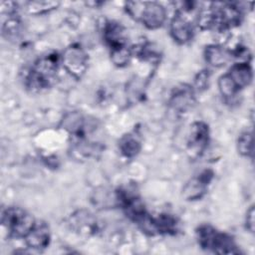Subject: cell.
I'll use <instances>...</instances> for the list:
<instances>
[{"label": "cell", "mask_w": 255, "mask_h": 255, "mask_svg": "<svg viewBox=\"0 0 255 255\" xmlns=\"http://www.w3.org/2000/svg\"><path fill=\"white\" fill-rule=\"evenodd\" d=\"M242 9L234 3H212L209 8L198 12L196 24L202 30L225 32L242 22Z\"/></svg>", "instance_id": "obj_1"}, {"label": "cell", "mask_w": 255, "mask_h": 255, "mask_svg": "<svg viewBox=\"0 0 255 255\" xmlns=\"http://www.w3.org/2000/svg\"><path fill=\"white\" fill-rule=\"evenodd\" d=\"M61 65V55L49 53L38 58L28 70L25 78V87L32 93H39L51 88L57 80Z\"/></svg>", "instance_id": "obj_2"}, {"label": "cell", "mask_w": 255, "mask_h": 255, "mask_svg": "<svg viewBox=\"0 0 255 255\" xmlns=\"http://www.w3.org/2000/svg\"><path fill=\"white\" fill-rule=\"evenodd\" d=\"M125 10L130 18L150 30L160 28L166 20L165 8L153 1H128L125 3Z\"/></svg>", "instance_id": "obj_3"}, {"label": "cell", "mask_w": 255, "mask_h": 255, "mask_svg": "<svg viewBox=\"0 0 255 255\" xmlns=\"http://www.w3.org/2000/svg\"><path fill=\"white\" fill-rule=\"evenodd\" d=\"M196 240L205 251L216 254L240 253L234 239L229 234L221 232L209 224H202L196 229Z\"/></svg>", "instance_id": "obj_4"}, {"label": "cell", "mask_w": 255, "mask_h": 255, "mask_svg": "<svg viewBox=\"0 0 255 255\" xmlns=\"http://www.w3.org/2000/svg\"><path fill=\"white\" fill-rule=\"evenodd\" d=\"M1 223L11 238H25L36 221L25 209L9 206L2 211Z\"/></svg>", "instance_id": "obj_5"}, {"label": "cell", "mask_w": 255, "mask_h": 255, "mask_svg": "<svg viewBox=\"0 0 255 255\" xmlns=\"http://www.w3.org/2000/svg\"><path fill=\"white\" fill-rule=\"evenodd\" d=\"M89 57L79 44L68 46L61 55V65L75 79L80 80L88 69Z\"/></svg>", "instance_id": "obj_6"}, {"label": "cell", "mask_w": 255, "mask_h": 255, "mask_svg": "<svg viewBox=\"0 0 255 255\" xmlns=\"http://www.w3.org/2000/svg\"><path fill=\"white\" fill-rule=\"evenodd\" d=\"M209 142V128L204 122L197 121L190 125L186 137V150L191 158L199 157Z\"/></svg>", "instance_id": "obj_7"}, {"label": "cell", "mask_w": 255, "mask_h": 255, "mask_svg": "<svg viewBox=\"0 0 255 255\" xmlns=\"http://www.w3.org/2000/svg\"><path fill=\"white\" fill-rule=\"evenodd\" d=\"M187 14L189 13L176 10L170 21V35L172 39L180 45L188 43L194 36L195 23L191 21Z\"/></svg>", "instance_id": "obj_8"}, {"label": "cell", "mask_w": 255, "mask_h": 255, "mask_svg": "<svg viewBox=\"0 0 255 255\" xmlns=\"http://www.w3.org/2000/svg\"><path fill=\"white\" fill-rule=\"evenodd\" d=\"M104 150V145L98 141L92 140L89 136L72 138L70 154L76 160L86 161L97 158Z\"/></svg>", "instance_id": "obj_9"}, {"label": "cell", "mask_w": 255, "mask_h": 255, "mask_svg": "<svg viewBox=\"0 0 255 255\" xmlns=\"http://www.w3.org/2000/svg\"><path fill=\"white\" fill-rule=\"evenodd\" d=\"M68 222L70 228L82 236H92L100 230L97 218L90 211L85 209H80L72 213Z\"/></svg>", "instance_id": "obj_10"}, {"label": "cell", "mask_w": 255, "mask_h": 255, "mask_svg": "<svg viewBox=\"0 0 255 255\" xmlns=\"http://www.w3.org/2000/svg\"><path fill=\"white\" fill-rule=\"evenodd\" d=\"M195 104V90L188 84L175 86L168 99V106L176 113H185Z\"/></svg>", "instance_id": "obj_11"}, {"label": "cell", "mask_w": 255, "mask_h": 255, "mask_svg": "<svg viewBox=\"0 0 255 255\" xmlns=\"http://www.w3.org/2000/svg\"><path fill=\"white\" fill-rule=\"evenodd\" d=\"M214 172L211 169L201 171L197 176L189 179L182 189V196L186 200L201 199L207 192V187L212 181Z\"/></svg>", "instance_id": "obj_12"}, {"label": "cell", "mask_w": 255, "mask_h": 255, "mask_svg": "<svg viewBox=\"0 0 255 255\" xmlns=\"http://www.w3.org/2000/svg\"><path fill=\"white\" fill-rule=\"evenodd\" d=\"M103 38L110 51L128 46L126 28L118 22L107 21L103 27Z\"/></svg>", "instance_id": "obj_13"}, {"label": "cell", "mask_w": 255, "mask_h": 255, "mask_svg": "<svg viewBox=\"0 0 255 255\" xmlns=\"http://www.w3.org/2000/svg\"><path fill=\"white\" fill-rule=\"evenodd\" d=\"M26 245L34 250L41 251L46 249L51 242V232L45 222H36L33 228L24 238Z\"/></svg>", "instance_id": "obj_14"}, {"label": "cell", "mask_w": 255, "mask_h": 255, "mask_svg": "<svg viewBox=\"0 0 255 255\" xmlns=\"http://www.w3.org/2000/svg\"><path fill=\"white\" fill-rule=\"evenodd\" d=\"M226 76L237 92H239L251 84L253 78L252 68L247 61L238 62L231 66L229 71L226 73Z\"/></svg>", "instance_id": "obj_15"}, {"label": "cell", "mask_w": 255, "mask_h": 255, "mask_svg": "<svg viewBox=\"0 0 255 255\" xmlns=\"http://www.w3.org/2000/svg\"><path fill=\"white\" fill-rule=\"evenodd\" d=\"M154 235H174L179 230V222L169 213H161L152 217Z\"/></svg>", "instance_id": "obj_16"}, {"label": "cell", "mask_w": 255, "mask_h": 255, "mask_svg": "<svg viewBox=\"0 0 255 255\" xmlns=\"http://www.w3.org/2000/svg\"><path fill=\"white\" fill-rule=\"evenodd\" d=\"M119 148L125 157H135L141 149V142L138 134L136 132H128L123 135L119 140Z\"/></svg>", "instance_id": "obj_17"}, {"label": "cell", "mask_w": 255, "mask_h": 255, "mask_svg": "<svg viewBox=\"0 0 255 255\" xmlns=\"http://www.w3.org/2000/svg\"><path fill=\"white\" fill-rule=\"evenodd\" d=\"M231 58V52L219 45H209L204 49L205 61L213 67H222Z\"/></svg>", "instance_id": "obj_18"}, {"label": "cell", "mask_w": 255, "mask_h": 255, "mask_svg": "<svg viewBox=\"0 0 255 255\" xmlns=\"http://www.w3.org/2000/svg\"><path fill=\"white\" fill-rule=\"evenodd\" d=\"M20 27H21V22L16 14L15 9L9 10L8 11V18L3 21L2 24V34L5 36L7 39L8 38H13L18 35L20 32Z\"/></svg>", "instance_id": "obj_19"}, {"label": "cell", "mask_w": 255, "mask_h": 255, "mask_svg": "<svg viewBox=\"0 0 255 255\" xmlns=\"http://www.w3.org/2000/svg\"><path fill=\"white\" fill-rule=\"evenodd\" d=\"M60 5L57 1H29L26 3V9L30 14L42 15L56 9Z\"/></svg>", "instance_id": "obj_20"}, {"label": "cell", "mask_w": 255, "mask_h": 255, "mask_svg": "<svg viewBox=\"0 0 255 255\" xmlns=\"http://www.w3.org/2000/svg\"><path fill=\"white\" fill-rule=\"evenodd\" d=\"M238 152L246 157H253V135L252 131H243L237 139Z\"/></svg>", "instance_id": "obj_21"}, {"label": "cell", "mask_w": 255, "mask_h": 255, "mask_svg": "<svg viewBox=\"0 0 255 255\" xmlns=\"http://www.w3.org/2000/svg\"><path fill=\"white\" fill-rule=\"evenodd\" d=\"M110 56H111V60L115 66L125 67L129 63L131 56H132V51L128 46L122 47V48L111 50Z\"/></svg>", "instance_id": "obj_22"}, {"label": "cell", "mask_w": 255, "mask_h": 255, "mask_svg": "<svg viewBox=\"0 0 255 255\" xmlns=\"http://www.w3.org/2000/svg\"><path fill=\"white\" fill-rule=\"evenodd\" d=\"M209 78H210V74L208 70L200 71L194 80V86H195L194 90H197V91L205 90L208 87Z\"/></svg>", "instance_id": "obj_23"}, {"label": "cell", "mask_w": 255, "mask_h": 255, "mask_svg": "<svg viewBox=\"0 0 255 255\" xmlns=\"http://www.w3.org/2000/svg\"><path fill=\"white\" fill-rule=\"evenodd\" d=\"M255 216V211H254V206H250V208L247 210L246 213V218H245V224H246V228L250 231V232H254V219Z\"/></svg>", "instance_id": "obj_24"}]
</instances>
